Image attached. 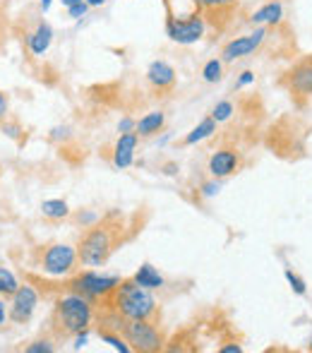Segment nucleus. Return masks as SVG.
I'll return each mask as SVG.
<instances>
[{"instance_id": "6ab92c4d", "label": "nucleus", "mask_w": 312, "mask_h": 353, "mask_svg": "<svg viewBox=\"0 0 312 353\" xmlns=\"http://www.w3.org/2000/svg\"><path fill=\"white\" fill-rule=\"evenodd\" d=\"M216 125L219 123L214 121V118H205V121L200 123L197 128H192L190 132H187L185 137H183V144H197V142H202V140H207V137H211L216 132Z\"/></svg>"}, {"instance_id": "f257e3e1", "label": "nucleus", "mask_w": 312, "mask_h": 353, "mask_svg": "<svg viewBox=\"0 0 312 353\" xmlns=\"http://www.w3.org/2000/svg\"><path fill=\"white\" fill-rule=\"evenodd\" d=\"M140 231L130 223V219L118 210L98 216L96 223L84 231L77 243V255L84 267H103L111 255L132 238V233Z\"/></svg>"}, {"instance_id": "2eb2a0df", "label": "nucleus", "mask_w": 312, "mask_h": 353, "mask_svg": "<svg viewBox=\"0 0 312 353\" xmlns=\"http://www.w3.org/2000/svg\"><path fill=\"white\" fill-rule=\"evenodd\" d=\"M284 22V5L279 0H269L250 14V24L255 27H279Z\"/></svg>"}, {"instance_id": "39448f33", "label": "nucleus", "mask_w": 312, "mask_h": 353, "mask_svg": "<svg viewBox=\"0 0 312 353\" xmlns=\"http://www.w3.org/2000/svg\"><path fill=\"white\" fill-rule=\"evenodd\" d=\"M121 281H123L121 276L98 274V272H94V270H87V272H79V274H70V279L63 281L61 291L84 296L87 301H92L94 305H96V303L101 301V298H106Z\"/></svg>"}, {"instance_id": "f03ea898", "label": "nucleus", "mask_w": 312, "mask_h": 353, "mask_svg": "<svg viewBox=\"0 0 312 353\" xmlns=\"http://www.w3.org/2000/svg\"><path fill=\"white\" fill-rule=\"evenodd\" d=\"M94 307H111V310H116L118 315H123L125 320L161 322V310H158L156 298L152 296L149 288L140 286L132 276L130 279H123Z\"/></svg>"}, {"instance_id": "9b49d317", "label": "nucleus", "mask_w": 312, "mask_h": 353, "mask_svg": "<svg viewBox=\"0 0 312 353\" xmlns=\"http://www.w3.org/2000/svg\"><path fill=\"white\" fill-rule=\"evenodd\" d=\"M242 163H245V159H242L240 149L233 147V144H224V147L216 149V152L209 157V173H211V178L224 181V178H229L240 171Z\"/></svg>"}, {"instance_id": "5701e85b", "label": "nucleus", "mask_w": 312, "mask_h": 353, "mask_svg": "<svg viewBox=\"0 0 312 353\" xmlns=\"http://www.w3.org/2000/svg\"><path fill=\"white\" fill-rule=\"evenodd\" d=\"M53 344H56V339L46 334L43 339L32 341V344H29L24 351H27V353H53V351H56V346H53Z\"/></svg>"}, {"instance_id": "9d476101", "label": "nucleus", "mask_w": 312, "mask_h": 353, "mask_svg": "<svg viewBox=\"0 0 312 353\" xmlns=\"http://www.w3.org/2000/svg\"><path fill=\"white\" fill-rule=\"evenodd\" d=\"M269 29L271 27H257L255 32L242 34V37H236V39H231V41H226L224 48H221V61L236 63L247 56H255V53L264 46L267 39H269Z\"/></svg>"}, {"instance_id": "b1692460", "label": "nucleus", "mask_w": 312, "mask_h": 353, "mask_svg": "<svg viewBox=\"0 0 312 353\" xmlns=\"http://www.w3.org/2000/svg\"><path fill=\"white\" fill-rule=\"evenodd\" d=\"M236 113V108H233V103L231 101H219L214 106V111H211V118H214L216 123H226L231 116Z\"/></svg>"}, {"instance_id": "7ed1b4c3", "label": "nucleus", "mask_w": 312, "mask_h": 353, "mask_svg": "<svg viewBox=\"0 0 312 353\" xmlns=\"http://www.w3.org/2000/svg\"><path fill=\"white\" fill-rule=\"evenodd\" d=\"M94 322V303L77 293H65L53 303L48 317V336L56 341L75 339L79 332H87Z\"/></svg>"}, {"instance_id": "bb28decb", "label": "nucleus", "mask_w": 312, "mask_h": 353, "mask_svg": "<svg viewBox=\"0 0 312 353\" xmlns=\"http://www.w3.org/2000/svg\"><path fill=\"white\" fill-rule=\"evenodd\" d=\"M219 190H221L219 178H214V181H209V183H205V185H202V195H205V197H214Z\"/></svg>"}, {"instance_id": "4be33fe9", "label": "nucleus", "mask_w": 312, "mask_h": 353, "mask_svg": "<svg viewBox=\"0 0 312 353\" xmlns=\"http://www.w3.org/2000/svg\"><path fill=\"white\" fill-rule=\"evenodd\" d=\"M19 283L14 279V274L10 270H5V267H0V296L3 298H12L14 293H17Z\"/></svg>"}, {"instance_id": "cd10ccee", "label": "nucleus", "mask_w": 312, "mask_h": 353, "mask_svg": "<svg viewBox=\"0 0 312 353\" xmlns=\"http://www.w3.org/2000/svg\"><path fill=\"white\" fill-rule=\"evenodd\" d=\"M252 82H255V72H252V70H245V72H240V77H238L236 87H238V89H242V87H247V84H252Z\"/></svg>"}, {"instance_id": "72a5a7b5", "label": "nucleus", "mask_w": 312, "mask_h": 353, "mask_svg": "<svg viewBox=\"0 0 312 353\" xmlns=\"http://www.w3.org/2000/svg\"><path fill=\"white\" fill-rule=\"evenodd\" d=\"M87 3H89V8H101L106 0H87Z\"/></svg>"}, {"instance_id": "1a4fd4ad", "label": "nucleus", "mask_w": 312, "mask_h": 353, "mask_svg": "<svg viewBox=\"0 0 312 353\" xmlns=\"http://www.w3.org/2000/svg\"><path fill=\"white\" fill-rule=\"evenodd\" d=\"M207 32V22L200 12L190 14H166V34L171 41L180 43V46H190L197 43Z\"/></svg>"}, {"instance_id": "a878e982", "label": "nucleus", "mask_w": 312, "mask_h": 353, "mask_svg": "<svg viewBox=\"0 0 312 353\" xmlns=\"http://www.w3.org/2000/svg\"><path fill=\"white\" fill-rule=\"evenodd\" d=\"M87 10H89V3L87 0H82V3H77V5H70V8H67V14H70L72 19H79V17L87 14Z\"/></svg>"}, {"instance_id": "aec40b11", "label": "nucleus", "mask_w": 312, "mask_h": 353, "mask_svg": "<svg viewBox=\"0 0 312 353\" xmlns=\"http://www.w3.org/2000/svg\"><path fill=\"white\" fill-rule=\"evenodd\" d=\"M41 214L48 221H63V219L70 216V207L65 200H46L41 205Z\"/></svg>"}, {"instance_id": "f704fd0d", "label": "nucleus", "mask_w": 312, "mask_h": 353, "mask_svg": "<svg viewBox=\"0 0 312 353\" xmlns=\"http://www.w3.org/2000/svg\"><path fill=\"white\" fill-rule=\"evenodd\" d=\"M39 8H41L43 12H46V10L51 8V0H39Z\"/></svg>"}, {"instance_id": "f3484780", "label": "nucleus", "mask_w": 312, "mask_h": 353, "mask_svg": "<svg viewBox=\"0 0 312 353\" xmlns=\"http://www.w3.org/2000/svg\"><path fill=\"white\" fill-rule=\"evenodd\" d=\"M163 125H166V116H163L161 111H152V113H147L145 118L137 121L135 132L140 137H154L156 132L163 130Z\"/></svg>"}, {"instance_id": "393cba45", "label": "nucleus", "mask_w": 312, "mask_h": 353, "mask_svg": "<svg viewBox=\"0 0 312 353\" xmlns=\"http://www.w3.org/2000/svg\"><path fill=\"white\" fill-rule=\"evenodd\" d=\"M286 281L291 283V288H293L295 296H305V291H308V283H305L303 276H298L293 270H286Z\"/></svg>"}, {"instance_id": "412c9836", "label": "nucleus", "mask_w": 312, "mask_h": 353, "mask_svg": "<svg viewBox=\"0 0 312 353\" xmlns=\"http://www.w3.org/2000/svg\"><path fill=\"white\" fill-rule=\"evenodd\" d=\"M202 77H205V82H209V84L219 82V79L224 77V61H221V58L207 61L205 68H202Z\"/></svg>"}, {"instance_id": "0eeeda50", "label": "nucleus", "mask_w": 312, "mask_h": 353, "mask_svg": "<svg viewBox=\"0 0 312 353\" xmlns=\"http://www.w3.org/2000/svg\"><path fill=\"white\" fill-rule=\"evenodd\" d=\"M123 336L130 344V349L137 353H156L166 344L158 322H149V320H125Z\"/></svg>"}, {"instance_id": "6e6552de", "label": "nucleus", "mask_w": 312, "mask_h": 353, "mask_svg": "<svg viewBox=\"0 0 312 353\" xmlns=\"http://www.w3.org/2000/svg\"><path fill=\"white\" fill-rule=\"evenodd\" d=\"M187 3L205 17L207 27L214 29L216 34H224L233 24L240 8V0H187Z\"/></svg>"}, {"instance_id": "20e7f679", "label": "nucleus", "mask_w": 312, "mask_h": 353, "mask_svg": "<svg viewBox=\"0 0 312 353\" xmlns=\"http://www.w3.org/2000/svg\"><path fill=\"white\" fill-rule=\"evenodd\" d=\"M79 255L65 243H46L34 250V265L48 276H70L77 270Z\"/></svg>"}, {"instance_id": "c85d7f7f", "label": "nucleus", "mask_w": 312, "mask_h": 353, "mask_svg": "<svg viewBox=\"0 0 312 353\" xmlns=\"http://www.w3.org/2000/svg\"><path fill=\"white\" fill-rule=\"evenodd\" d=\"M8 111H10V99H8V94H5V92H0V123H5Z\"/></svg>"}, {"instance_id": "dca6fc26", "label": "nucleus", "mask_w": 312, "mask_h": 353, "mask_svg": "<svg viewBox=\"0 0 312 353\" xmlns=\"http://www.w3.org/2000/svg\"><path fill=\"white\" fill-rule=\"evenodd\" d=\"M51 41H53V29H51V24L43 22V19H39L37 27H34L32 32H29V37H27L29 51H32L34 56H43V53L48 51V46H51Z\"/></svg>"}, {"instance_id": "c756f323", "label": "nucleus", "mask_w": 312, "mask_h": 353, "mask_svg": "<svg viewBox=\"0 0 312 353\" xmlns=\"http://www.w3.org/2000/svg\"><path fill=\"white\" fill-rule=\"evenodd\" d=\"M135 128H137V123L132 121V118H123V121L118 123V130L121 132H135Z\"/></svg>"}, {"instance_id": "4c0bfd02", "label": "nucleus", "mask_w": 312, "mask_h": 353, "mask_svg": "<svg viewBox=\"0 0 312 353\" xmlns=\"http://www.w3.org/2000/svg\"><path fill=\"white\" fill-rule=\"evenodd\" d=\"M308 349H310V351H312V339H310V346H308Z\"/></svg>"}, {"instance_id": "473e14b6", "label": "nucleus", "mask_w": 312, "mask_h": 353, "mask_svg": "<svg viewBox=\"0 0 312 353\" xmlns=\"http://www.w3.org/2000/svg\"><path fill=\"white\" fill-rule=\"evenodd\" d=\"M176 171H178L176 163H166V166H163V173H166V176H176Z\"/></svg>"}, {"instance_id": "c9c22d12", "label": "nucleus", "mask_w": 312, "mask_h": 353, "mask_svg": "<svg viewBox=\"0 0 312 353\" xmlns=\"http://www.w3.org/2000/svg\"><path fill=\"white\" fill-rule=\"evenodd\" d=\"M63 3V8H70V5H77V3H82V0H61Z\"/></svg>"}, {"instance_id": "ddd939ff", "label": "nucleus", "mask_w": 312, "mask_h": 353, "mask_svg": "<svg viewBox=\"0 0 312 353\" xmlns=\"http://www.w3.org/2000/svg\"><path fill=\"white\" fill-rule=\"evenodd\" d=\"M147 82L156 92V97H166L176 87V70L166 61H154L147 70Z\"/></svg>"}, {"instance_id": "4468645a", "label": "nucleus", "mask_w": 312, "mask_h": 353, "mask_svg": "<svg viewBox=\"0 0 312 353\" xmlns=\"http://www.w3.org/2000/svg\"><path fill=\"white\" fill-rule=\"evenodd\" d=\"M137 142H140V135H137V132H121L116 147H113V166L116 168L132 166Z\"/></svg>"}, {"instance_id": "2f4dec72", "label": "nucleus", "mask_w": 312, "mask_h": 353, "mask_svg": "<svg viewBox=\"0 0 312 353\" xmlns=\"http://www.w3.org/2000/svg\"><path fill=\"white\" fill-rule=\"evenodd\" d=\"M3 43H5V12L0 8V48H3Z\"/></svg>"}, {"instance_id": "a211bd4d", "label": "nucleus", "mask_w": 312, "mask_h": 353, "mask_svg": "<svg viewBox=\"0 0 312 353\" xmlns=\"http://www.w3.org/2000/svg\"><path fill=\"white\" fill-rule=\"evenodd\" d=\"M140 286L149 288V291H154V288H161L163 286V276L158 274L156 267H152L149 262H145V265L140 267V270L135 272V276H132Z\"/></svg>"}, {"instance_id": "7c9ffc66", "label": "nucleus", "mask_w": 312, "mask_h": 353, "mask_svg": "<svg viewBox=\"0 0 312 353\" xmlns=\"http://www.w3.org/2000/svg\"><path fill=\"white\" fill-rule=\"evenodd\" d=\"M219 351H221V353H240V351H242V346H240V344H226V346H221Z\"/></svg>"}, {"instance_id": "423d86ee", "label": "nucleus", "mask_w": 312, "mask_h": 353, "mask_svg": "<svg viewBox=\"0 0 312 353\" xmlns=\"http://www.w3.org/2000/svg\"><path fill=\"white\" fill-rule=\"evenodd\" d=\"M279 87L286 89L291 101L295 106H305L312 99V53L303 56L293 63L284 74L279 77Z\"/></svg>"}, {"instance_id": "f8f14e48", "label": "nucleus", "mask_w": 312, "mask_h": 353, "mask_svg": "<svg viewBox=\"0 0 312 353\" xmlns=\"http://www.w3.org/2000/svg\"><path fill=\"white\" fill-rule=\"evenodd\" d=\"M10 301H12L10 303V320L17 322V325H27L39 305V293L34 286L24 283V286L17 288V293Z\"/></svg>"}, {"instance_id": "e433bc0d", "label": "nucleus", "mask_w": 312, "mask_h": 353, "mask_svg": "<svg viewBox=\"0 0 312 353\" xmlns=\"http://www.w3.org/2000/svg\"><path fill=\"white\" fill-rule=\"evenodd\" d=\"M5 322V303H0V325Z\"/></svg>"}]
</instances>
